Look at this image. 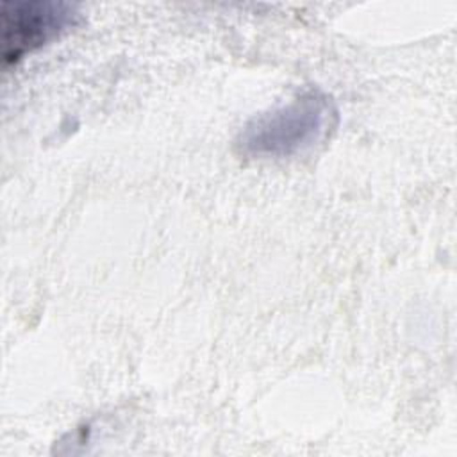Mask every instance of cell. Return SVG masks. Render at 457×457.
<instances>
[{
  "instance_id": "cell-1",
  "label": "cell",
  "mask_w": 457,
  "mask_h": 457,
  "mask_svg": "<svg viewBox=\"0 0 457 457\" xmlns=\"http://www.w3.org/2000/svg\"><path fill=\"white\" fill-rule=\"evenodd\" d=\"M337 125V107L321 89L311 87L286 104L253 116L236 139L245 157H291L311 150Z\"/></svg>"
},
{
  "instance_id": "cell-2",
  "label": "cell",
  "mask_w": 457,
  "mask_h": 457,
  "mask_svg": "<svg viewBox=\"0 0 457 457\" xmlns=\"http://www.w3.org/2000/svg\"><path fill=\"white\" fill-rule=\"evenodd\" d=\"M82 20L80 9L57 0H14L0 7V46L5 64L59 39Z\"/></svg>"
}]
</instances>
